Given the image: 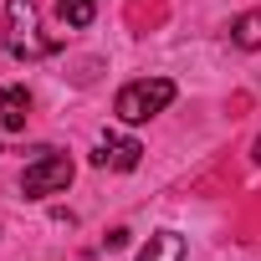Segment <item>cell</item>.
Masks as SVG:
<instances>
[{
    "instance_id": "3",
    "label": "cell",
    "mask_w": 261,
    "mask_h": 261,
    "mask_svg": "<svg viewBox=\"0 0 261 261\" xmlns=\"http://www.w3.org/2000/svg\"><path fill=\"white\" fill-rule=\"evenodd\" d=\"M67 185H72V159L57 154V149H36V159L21 174V195L26 200H46V195H62Z\"/></svg>"
},
{
    "instance_id": "10",
    "label": "cell",
    "mask_w": 261,
    "mask_h": 261,
    "mask_svg": "<svg viewBox=\"0 0 261 261\" xmlns=\"http://www.w3.org/2000/svg\"><path fill=\"white\" fill-rule=\"evenodd\" d=\"M251 154H256V159H261V139H256V149H251Z\"/></svg>"
},
{
    "instance_id": "6",
    "label": "cell",
    "mask_w": 261,
    "mask_h": 261,
    "mask_svg": "<svg viewBox=\"0 0 261 261\" xmlns=\"http://www.w3.org/2000/svg\"><path fill=\"white\" fill-rule=\"evenodd\" d=\"M139 261H185V236L179 230H154L149 246L139 251Z\"/></svg>"
},
{
    "instance_id": "8",
    "label": "cell",
    "mask_w": 261,
    "mask_h": 261,
    "mask_svg": "<svg viewBox=\"0 0 261 261\" xmlns=\"http://www.w3.org/2000/svg\"><path fill=\"white\" fill-rule=\"evenodd\" d=\"M230 41H236L241 51H256V46H261V11H246V16L236 21V31H230Z\"/></svg>"
},
{
    "instance_id": "2",
    "label": "cell",
    "mask_w": 261,
    "mask_h": 261,
    "mask_svg": "<svg viewBox=\"0 0 261 261\" xmlns=\"http://www.w3.org/2000/svg\"><path fill=\"white\" fill-rule=\"evenodd\" d=\"M169 102H174V82H169V77H139V82H123V87H118L113 113H118V123H149V118H159Z\"/></svg>"
},
{
    "instance_id": "5",
    "label": "cell",
    "mask_w": 261,
    "mask_h": 261,
    "mask_svg": "<svg viewBox=\"0 0 261 261\" xmlns=\"http://www.w3.org/2000/svg\"><path fill=\"white\" fill-rule=\"evenodd\" d=\"M31 118V92L26 87H0V134H21Z\"/></svg>"
},
{
    "instance_id": "9",
    "label": "cell",
    "mask_w": 261,
    "mask_h": 261,
    "mask_svg": "<svg viewBox=\"0 0 261 261\" xmlns=\"http://www.w3.org/2000/svg\"><path fill=\"white\" fill-rule=\"evenodd\" d=\"M108 251H118V246H128V230H108V241H102Z\"/></svg>"
},
{
    "instance_id": "1",
    "label": "cell",
    "mask_w": 261,
    "mask_h": 261,
    "mask_svg": "<svg viewBox=\"0 0 261 261\" xmlns=\"http://www.w3.org/2000/svg\"><path fill=\"white\" fill-rule=\"evenodd\" d=\"M0 41H6V51L16 62H41V57L62 51L57 36H36V0H11L6 6V31H0Z\"/></svg>"
},
{
    "instance_id": "7",
    "label": "cell",
    "mask_w": 261,
    "mask_h": 261,
    "mask_svg": "<svg viewBox=\"0 0 261 261\" xmlns=\"http://www.w3.org/2000/svg\"><path fill=\"white\" fill-rule=\"evenodd\" d=\"M57 16H62V26L87 31V26L97 21V0H57Z\"/></svg>"
},
{
    "instance_id": "4",
    "label": "cell",
    "mask_w": 261,
    "mask_h": 261,
    "mask_svg": "<svg viewBox=\"0 0 261 261\" xmlns=\"http://www.w3.org/2000/svg\"><path fill=\"white\" fill-rule=\"evenodd\" d=\"M139 159H144V144L139 139H123V134H108L92 149V164L97 169H139Z\"/></svg>"
}]
</instances>
